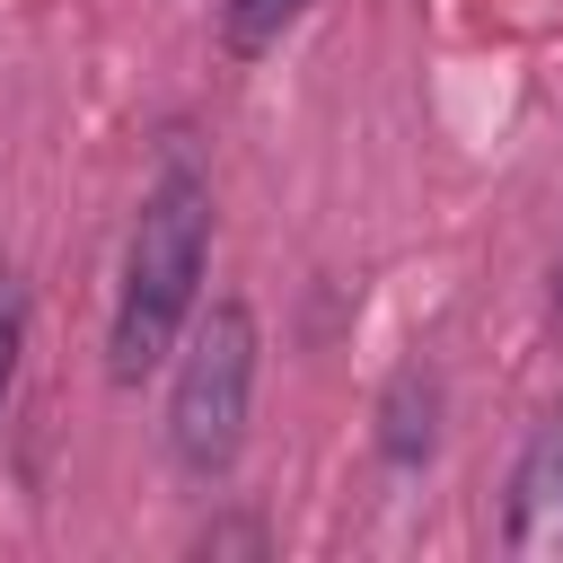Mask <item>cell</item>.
Returning <instances> with one entry per match:
<instances>
[{
  "mask_svg": "<svg viewBox=\"0 0 563 563\" xmlns=\"http://www.w3.org/2000/svg\"><path fill=\"white\" fill-rule=\"evenodd\" d=\"M202 255H211V176L176 150L150 176L132 246H123V282H114V317H106V378L114 387H141L176 352V334L194 325V299H202Z\"/></svg>",
  "mask_w": 563,
  "mask_h": 563,
  "instance_id": "1",
  "label": "cell"
},
{
  "mask_svg": "<svg viewBox=\"0 0 563 563\" xmlns=\"http://www.w3.org/2000/svg\"><path fill=\"white\" fill-rule=\"evenodd\" d=\"M255 308L246 299H211V317H194L176 387H167V457L194 484H220L246 449V405H255Z\"/></svg>",
  "mask_w": 563,
  "mask_h": 563,
  "instance_id": "2",
  "label": "cell"
},
{
  "mask_svg": "<svg viewBox=\"0 0 563 563\" xmlns=\"http://www.w3.org/2000/svg\"><path fill=\"white\" fill-rule=\"evenodd\" d=\"M501 545H510V554H537V563L563 554V413H545L537 440H528L519 466H510V519H501Z\"/></svg>",
  "mask_w": 563,
  "mask_h": 563,
  "instance_id": "3",
  "label": "cell"
},
{
  "mask_svg": "<svg viewBox=\"0 0 563 563\" xmlns=\"http://www.w3.org/2000/svg\"><path fill=\"white\" fill-rule=\"evenodd\" d=\"M387 431H378V449L396 457V466H422L431 457V440H440V387L422 378V369H405L396 387H387V413H378Z\"/></svg>",
  "mask_w": 563,
  "mask_h": 563,
  "instance_id": "4",
  "label": "cell"
},
{
  "mask_svg": "<svg viewBox=\"0 0 563 563\" xmlns=\"http://www.w3.org/2000/svg\"><path fill=\"white\" fill-rule=\"evenodd\" d=\"M299 9H308V0H229V9H220V44H229L238 62H255V53H273V44L299 26Z\"/></svg>",
  "mask_w": 563,
  "mask_h": 563,
  "instance_id": "5",
  "label": "cell"
},
{
  "mask_svg": "<svg viewBox=\"0 0 563 563\" xmlns=\"http://www.w3.org/2000/svg\"><path fill=\"white\" fill-rule=\"evenodd\" d=\"M18 352H26V317H18V299H0V413H9V387H18Z\"/></svg>",
  "mask_w": 563,
  "mask_h": 563,
  "instance_id": "6",
  "label": "cell"
},
{
  "mask_svg": "<svg viewBox=\"0 0 563 563\" xmlns=\"http://www.w3.org/2000/svg\"><path fill=\"white\" fill-rule=\"evenodd\" d=\"M229 545L264 554V528H255V519H238V528H202V554H229Z\"/></svg>",
  "mask_w": 563,
  "mask_h": 563,
  "instance_id": "7",
  "label": "cell"
}]
</instances>
